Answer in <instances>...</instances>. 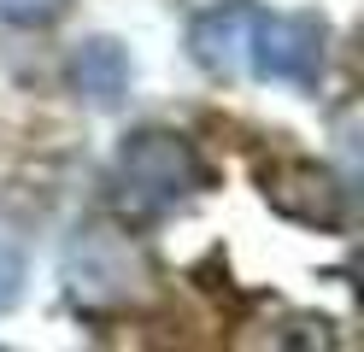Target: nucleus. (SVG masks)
I'll use <instances>...</instances> for the list:
<instances>
[{"instance_id":"obj_8","label":"nucleus","mask_w":364,"mask_h":352,"mask_svg":"<svg viewBox=\"0 0 364 352\" xmlns=\"http://www.w3.org/2000/svg\"><path fill=\"white\" fill-rule=\"evenodd\" d=\"M18 294H24V258L0 247V311H12Z\"/></svg>"},{"instance_id":"obj_6","label":"nucleus","mask_w":364,"mask_h":352,"mask_svg":"<svg viewBox=\"0 0 364 352\" xmlns=\"http://www.w3.org/2000/svg\"><path fill=\"white\" fill-rule=\"evenodd\" d=\"M129 77H135V65H129V53H124V41H112V36L82 41L77 53H71V65H65V82H71L77 100H88L95 112L124 106Z\"/></svg>"},{"instance_id":"obj_2","label":"nucleus","mask_w":364,"mask_h":352,"mask_svg":"<svg viewBox=\"0 0 364 352\" xmlns=\"http://www.w3.org/2000/svg\"><path fill=\"white\" fill-rule=\"evenodd\" d=\"M112 182L135 211H171L212 188V164L176 129H129L112 159Z\"/></svg>"},{"instance_id":"obj_4","label":"nucleus","mask_w":364,"mask_h":352,"mask_svg":"<svg viewBox=\"0 0 364 352\" xmlns=\"http://www.w3.org/2000/svg\"><path fill=\"white\" fill-rule=\"evenodd\" d=\"M259 194L264 206L277 211L282 223H300V229H347V188L329 171L323 159L311 153H277L259 164Z\"/></svg>"},{"instance_id":"obj_7","label":"nucleus","mask_w":364,"mask_h":352,"mask_svg":"<svg viewBox=\"0 0 364 352\" xmlns=\"http://www.w3.org/2000/svg\"><path fill=\"white\" fill-rule=\"evenodd\" d=\"M71 12V0H0V18L18 23V30H48Z\"/></svg>"},{"instance_id":"obj_5","label":"nucleus","mask_w":364,"mask_h":352,"mask_svg":"<svg viewBox=\"0 0 364 352\" xmlns=\"http://www.w3.org/2000/svg\"><path fill=\"white\" fill-rule=\"evenodd\" d=\"M259 6L253 0H218V6L194 12L188 23V53L212 77H247V47H253Z\"/></svg>"},{"instance_id":"obj_1","label":"nucleus","mask_w":364,"mask_h":352,"mask_svg":"<svg viewBox=\"0 0 364 352\" xmlns=\"http://www.w3.org/2000/svg\"><path fill=\"white\" fill-rule=\"evenodd\" d=\"M153 258L112 223H88L77 229V241L65 247V299L77 317H124L141 311L153 294Z\"/></svg>"},{"instance_id":"obj_3","label":"nucleus","mask_w":364,"mask_h":352,"mask_svg":"<svg viewBox=\"0 0 364 352\" xmlns=\"http://www.w3.org/2000/svg\"><path fill=\"white\" fill-rule=\"evenodd\" d=\"M329 59V18L323 12H264L253 23V47H247V77L282 82L294 94H317Z\"/></svg>"}]
</instances>
